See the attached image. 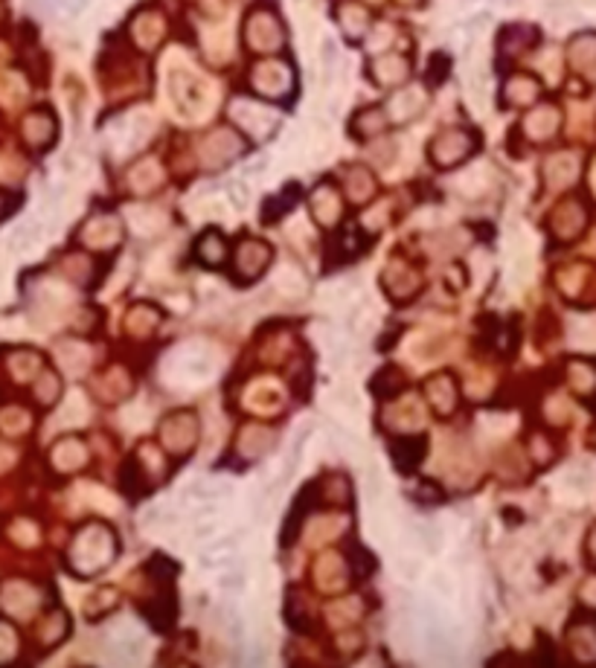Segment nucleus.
I'll return each instance as SVG.
<instances>
[{
    "mask_svg": "<svg viewBox=\"0 0 596 668\" xmlns=\"http://www.w3.org/2000/svg\"><path fill=\"white\" fill-rule=\"evenodd\" d=\"M364 494H367V503L375 506L384 497V480H381V468L379 465H370L367 471V480H364Z\"/></svg>",
    "mask_w": 596,
    "mask_h": 668,
    "instance_id": "nucleus-1",
    "label": "nucleus"
},
{
    "mask_svg": "<svg viewBox=\"0 0 596 668\" xmlns=\"http://www.w3.org/2000/svg\"><path fill=\"white\" fill-rule=\"evenodd\" d=\"M320 61H323V87H329L332 85V76H335V64H338V47H335L332 38H323Z\"/></svg>",
    "mask_w": 596,
    "mask_h": 668,
    "instance_id": "nucleus-2",
    "label": "nucleus"
},
{
    "mask_svg": "<svg viewBox=\"0 0 596 668\" xmlns=\"http://www.w3.org/2000/svg\"><path fill=\"white\" fill-rule=\"evenodd\" d=\"M41 235V227L38 224H23V227H18L15 233L9 235V244H12V251H30L32 247V242Z\"/></svg>",
    "mask_w": 596,
    "mask_h": 668,
    "instance_id": "nucleus-3",
    "label": "nucleus"
},
{
    "mask_svg": "<svg viewBox=\"0 0 596 668\" xmlns=\"http://www.w3.org/2000/svg\"><path fill=\"white\" fill-rule=\"evenodd\" d=\"M142 654H146V643H142V636H125L123 643H116V660H140Z\"/></svg>",
    "mask_w": 596,
    "mask_h": 668,
    "instance_id": "nucleus-4",
    "label": "nucleus"
},
{
    "mask_svg": "<svg viewBox=\"0 0 596 668\" xmlns=\"http://www.w3.org/2000/svg\"><path fill=\"white\" fill-rule=\"evenodd\" d=\"M218 584H222V590H242L244 584V570L242 567H233L227 570L222 579H218Z\"/></svg>",
    "mask_w": 596,
    "mask_h": 668,
    "instance_id": "nucleus-5",
    "label": "nucleus"
},
{
    "mask_svg": "<svg viewBox=\"0 0 596 668\" xmlns=\"http://www.w3.org/2000/svg\"><path fill=\"white\" fill-rule=\"evenodd\" d=\"M527 277H529V261H527V256H515V261H512V273H509V282L518 288V285H524V282H527Z\"/></svg>",
    "mask_w": 596,
    "mask_h": 668,
    "instance_id": "nucleus-6",
    "label": "nucleus"
},
{
    "mask_svg": "<svg viewBox=\"0 0 596 668\" xmlns=\"http://www.w3.org/2000/svg\"><path fill=\"white\" fill-rule=\"evenodd\" d=\"M230 201H233V206H236V209L248 206V201H251L248 187H244V183H230Z\"/></svg>",
    "mask_w": 596,
    "mask_h": 668,
    "instance_id": "nucleus-7",
    "label": "nucleus"
},
{
    "mask_svg": "<svg viewBox=\"0 0 596 668\" xmlns=\"http://www.w3.org/2000/svg\"><path fill=\"white\" fill-rule=\"evenodd\" d=\"M564 486L579 491V494H591V474H567Z\"/></svg>",
    "mask_w": 596,
    "mask_h": 668,
    "instance_id": "nucleus-8",
    "label": "nucleus"
},
{
    "mask_svg": "<svg viewBox=\"0 0 596 668\" xmlns=\"http://www.w3.org/2000/svg\"><path fill=\"white\" fill-rule=\"evenodd\" d=\"M396 570H399L401 579H417L422 564H419V561H413V558H396Z\"/></svg>",
    "mask_w": 596,
    "mask_h": 668,
    "instance_id": "nucleus-9",
    "label": "nucleus"
},
{
    "mask_svg": "<svg viewBox=\"0 0 596 668\" xmlns=\"http://www.w3.org/2000/svg\"><path fill=\"white\" fill-rule=\"evenodd\" d=\"M431 587H434V590H436L439 596H443V599H451V596H454V587H451V579H448L445 572H434Z\"/></svg>",
    "mask_w": 596,
    "mask_h": 668,
    "instance_id": "nucleus-10",
    "label": "nucleus"
},
{
    "mask_svg": "<svg viewBox=\"0 0 596 668\" xmlns=\"http://www.w3.org/2000/svg\"><path fill=\"white\" fill-rule=\"evenodd\" d=\"M338 396L344 398V404H346V407L353 410V413H358V410H361V401H358V392H355V387L344 384V387L338 389Z\"/></svg>",
    "mask_w": 596,
    "mask_h": 668,
    "instance_id": "nucleus-11",
    "label": "nucleus"
},
{
    "mask_svg": "<svg viewBox=\"0 0 596 668\" xmlns=\"http://www.w3.org/2000/svg\"><path fill=\"white\" fill-rule=\"evenodd\" d=\"M215 532H218L215 523H204V526H196V529H192V538H196V541H206V538H213Z\"/></svg>",
    "mask_w": 596,
    "mask_h": 668,
    "instance_id": "nucleus-12",
    "label": "nucleus"
},
{
    "mask_svg": "<svg viewBox=\"0 0 596 668\" xmlns=\"http://www.w3.org/2000/svg\"><path fill=\"white\" fill-rule=\"evenodd\" d=\"M87 4H90V0H70V18L82 15V12L87 9Z\"/></svg>",
    "mask_w": 596,
    "mask_h": 668,
    "instance_id": "nucleus-13",
    "label": "nucleus"
},
{
    "mask_svg": "<svg viewBox=\"0 0 596 668\" xmlns=\"http://www.w3.org/2000/svg\"><path fill=\"white\" fill-rule=\"evenodd\" d=\"M294 4H303V0H294Z\"/></svg>",
    "mask_w": 596,
    "mask_h": 668,
    "instance_id": "nucleus-14",
    "label": "nucleus"
}]
</instances>
